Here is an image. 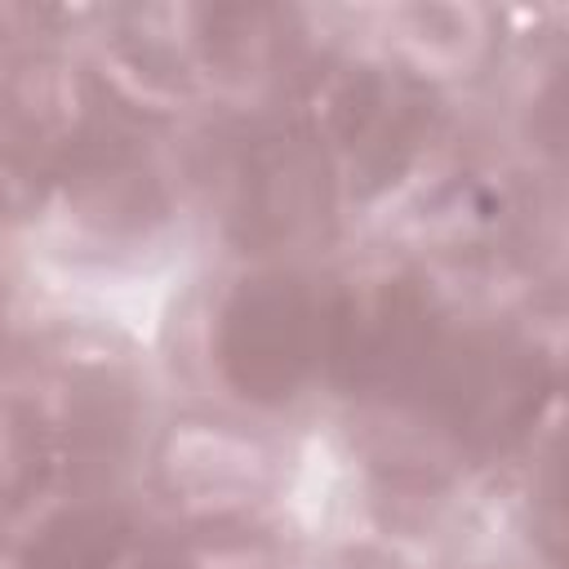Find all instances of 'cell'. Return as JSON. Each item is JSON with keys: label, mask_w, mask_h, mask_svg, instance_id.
Listing matches in <instances>:
<instances>
[{"label": "cell", "mask_w": 569, "mask_h": 569, "mask_svg": "<svg viewBox=\"0 0 569 569\" xmlns=\"http://www.w3.org/2000/svg\"><path fill=\"white\" fill-rule=\"evenodd\" d=\"M440 342L431 293L418 280H382L369 293L338 298L325 360L347 391L418 396Z\"/></svg>", "instance_id": "5b68a950"}, {"label": "cell", "mask_w": 569, "mask_h": 569, "mask_svg": "<svg viewBox=\"0 0 569 569\" xmlns=\"http://www.w3.org/2000/svg\"><path fill=\"white\" fill-rule=\"evenodd\" d=\"M418 396L462 449L502 453L529 436L551 400V365L520 338L471 333L440 342Z\"/></svg>", "instance_id": "7a4b0ae2"}, {"label": "cell", "mask_w": 569, "mask_h": 569, "mask_svg": "<svg viewBox=\"0 0 569 569\" xmlns=\"http://www.w3.org/2000/svg\"><path fill=\"white\" fill-rule=\"evenodd\" d=\"M53 467V436L36 409L4 400L0 405V511L22 507Z\"/></svg>", "instance_id": "52a82bcc"}, {"label": "cell", "mask_w": 569, "mask_h": 569, "mask_svg": "<svg viewBox=\"0 0 569 569\" xmlns=\"http://www.w3.org/2000/svg\"><path fill=\"white\" fill-rule=\"evenodd\" d=\"M44 169L31 156L18 120L9 116V107L0 102V222L4 218H22L44 200Z\"/></svg>", "instance_id": "ba28073f"}, {"label": "cell", "mask_w": 569, "mask_h": 569, "mask_svg": "<svg viewBox=\"0 0 569 569\" xmlns=\"http://www.w3.org/2000/svg\"><path fill=\"white\" fill-rule=\"evenodd\" d=\"M0 347H4V293H0Z\"/></svg>", "instance_id": "9c48e42d"}, {"label": "cell", "mask_w": 569, "mask_h": 569, "mask_svg": "<svg viewBox=\"0 0 569 569\" xmlns=\"http://www.w3.org/2000/svg\"><path fill=\"white\" fill-rule=\"evenodd\" d=\"M338 298L302 276H253L218 311L213 356L236 396L253 405H284L302 391L329 356Z\"/></svg>", "instance_id": "6da1fadb"}, {"label": "cell", "mask_w": 569, "mask_h": 569, "mask_svg": "<svg viewBox=\"0 0 569 569\" xmlns=\"http://www.w3.org/2000/svg\"><path fill=\"white\" fill-rule=\"evenodd\" d=\"M22 569H160V560L129 516L76 507L36 533Z\"/></svg>", "instance_id": "8992f818"}, {"label": "cell", "mask_w": 569, "mask_h": 569, "mask_svg": "<svg viewBox=\"0 0 569 569\" xmlns=\"http://www.w3.org/2000/svg\"><path fill=\"white\" fill-rule=\"evenodd\" d=\"M333 160L307 124H276L244 142L227 227L244 249H289L329 227Z\"/></svg>", "instance_id": "3957f363"}, {"label": "cell", "mask_w": 569, "mask_h": 569, "mask_svg": "<svg viewBox=\"0 0 569 569\" xmlns=\"http://www.w3.org/2000/svg\"><path fill=\"white\" fill-rule=\"evenodd\" d=\"M436 93L400 67H356L329 98V160L360 196L391 187L436 133Z\"/></svg>", "instance_id": "277c9868"}]
</instances>
